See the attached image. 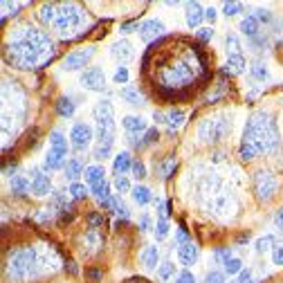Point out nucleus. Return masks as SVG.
<instances>
[{"label": "nucleus", "instance_id": "nucleus-1", "mask_svg": "<svg viewBox=\"0 0 283 283\" xmlns=\"http://www.w3.org/2000/svg\"><path fill=\"white\" fill-rule=\"evenodd\" d=\"M279 142V130L274 126V119L265 115H254L245 126V135L240 142V160H252L258 151H267L277 146Z\"/></svg>", "mask_w": 283, "mask_h": 283}, {"label": "nucleus", "instance_id": "nucleus-2", "mask_svg": "<svg viewBox=\"0 0 283 283\" xmlns=\"http://www.w3.org/2000/svg\"><path fill=\"white\" fill-rule=\"evenodd\" d=\"M95 119H97L95 157L97 160H108L112 155V144H115V110H112V103L108 99L97 102Z\"/></svg>", "mask_w": 283, "mask_h": 283}, {"label": "nucleus", "instance_id": "nucleus-3", "mask_svg": "<svg viewBox=\"0 0 283 283\" xmlns=\"http://www.w3.org/2000/svg\"><path fill=\"white\" fill-rule=\"evenodd\" d=\"M95 56V48L92 45H88V48H81V50H75V52H70L68 56L63 59V65L61 68L65 70V72H75V70H83L90 68V59Z\"/></svg>", "mask_w": 283, "mask_h": 283}, {"label": "nucleus", "instance_id": "nucleus-4", "mask_svg": "<svg viewBox=\"0 0 283 283\" xmlns=\"http://www.w3.org/2000/svg\"><path fill=\"white\" fill-rule=\"evenodd\" d=\"M254 189H257L258 200L267 203V200L274 196V191H277V178H274V173L257 171V176H254Z\"/></svg>", "mask_w": 283, "mask_h": 283}, {"label": "nucleus", "instance_id": "nucleus-5", "mask_svg": "<svg viewBox=\"0 0 283 283\" xmlns=\"http://www.w3.org/2000/svg\"><path fill=\"white\" fill-rule=\"evenodd\" d=\"M81 86L92 92L106 90V72L99 65H90V68H86L81 72Z\"/></svg>", "mask_w": 283, "mask_h": 283}, {"label": "nucleus", "instance_id": "nucleus-6", "mask_svg": "<svg viewBox=\"0 0 283 283\" xmlns=\"http://www.w3.org/2000/svg\"><path fill=\"white\" fill-rule=\"evenodd\" d=\"M92 142V129L88 126V124L79 122L72 126V130H70V144H72V149L75 151H86L88 146H90Z\"/></svg>", "mask_w": 283, "mask_h": 283}, {"label": "nucleus", "instance_id": "nucleus-7", "mask_svg": "<svg viewBox=\"0 0 283 283\" xmlns=\"http://www.w3.org/2000/svg\"><path fill=\"white\" fill-rule=\"evenodd\" d=\"M162 34H164V23H162L160 18H151V21L139 25V38L149 45L155 43L157 38H162Z\"/></svg>", "mask_w": 283, "mask_h": 283}, {"label": "nucleus", "instance_id": "nucleus-8", "mask_svg": "<svg viewBox=\"0 0 283 283\" xmlns=\"http://www.w3.org/2000/svg\"><path fill=\"white\" fill-rule=\"evenodd\" d=\"M32 193L36 198H45L52 193V180H50V176H45V173H41L38 169H32Z\"/></svg>", "mask_w": 283, "mask_h": 283}, {"label": "nucleus", "instance_id": "nucleus-9", "mask_svg": "<svg viewBox=\"0 0 283 283\" xmlns=\"http://www.w3.org/2000/svg\"><path fill=\"white\" fill-rule=\"evenodd\" d=\"M65 155H68V149H50L48 153H45V160H43L45 171H56V169H65V164H68Z\"/></svg>", "mask_w": 283, "mask_h": 283}, {"label": "nucleus", "instance_id": "nucleus-10", "mask_svg": "<svg viewBox=\"0 0 283 283\" xmlns=\"http://www.w3.org/2000/svg\"><path fill=\"white\" fill-rule=\"evenodd\" d=\"M139 263L146 267V270H155V267H160V250H157V245H144L142 247V252H139Z\"/></svg>", "mask_w": 283, "mask_h": 283}, {"label": "nucleus", "instance_id": "nucleus-11", "mask_svg": "<svg viewBox=\"0 0 283 283\" xmlns=\"http://www.w3.org/2000/svg\"><path fill=\"white\" fill-rule=\"evenodd\" d=\"M198 257H200V252H198V245H193V243H187V245L178 247V263H182L184 270H189L191 265H196Z\"/></svg>", "mask_w": 283, "mask_h": 283}, {"label": "nucleus", "instance_id": "nucleus-12", "mask_svg": "<svg viewBox=\"0 0 283 283\" xmlns=\"http://www.w3.org/2000/svg\"><path fill=\"white\" fill-rule=\"evenodd\" d=\"M133 157H130L129 151H122V153L115 155V160H112V173L115 176H124V173L133 171Z\"/></svg>", "mask_w": 283, "mask_h": 283}, {"label": "nucleus", "instance_id": "nucleus-13", "mask_svg": "<svg viewBox=\"0 0 283 283\" xmlns=\"http://www.w3.org/2000/svg\"><path fill=\"white\" fill-rule=\"evenodd\" d=\"M187 14H184V18H187V25L189 29H200V23H203L205 18V9L198 2H187Z\"/></svg>", "mask_w": 283, "mask_h": 283}, {"label": "nucleus", "instance_id": "nucleus-14", "mask_svg": "<svg viewBox=\"0 0 283 283\" xmlns=\"http://www.w3.org/2000/svg\"><path fill=\"white\" fill-rule=\"evenodd\" d=\"M110 56L117 61H130L133 59V45L124 38V41H117V43L110 45Z\"/></svg>", "mask_w": 283, "mask_h": 283}, {"label": "nucleus", "instance_id": "nucleus-15", "mask_svg": "<svg viewBox=\"0 0 283 283\" xmlns=\"http://www.w3.org/2000/svg\"><path fill=\"white\" fill-rule=\"evenodd\" d=\"M86 169L88 166H83V162H81L79 157H72V160H68L63 173H65V178H68L70 182H79L81 173H86Z\"/></svg>", "mask_w": 283, "mask_h": 283}, {"label": "nucleus", "instance_id": "nucleus-16", "mask_svg": "<svg viewBox=\"0 0 283 283\" xmlns=\"http://www.w3.org/2000/svg\"><path fill=\"white\" fill-rule=\"evenodd\" d=\"M122 126L126 129V133H142V130H149L146 129V119L139 117V115H126L122 119Z\"/></svg>", "mask_w": 283, "mask_h": 283}, {"label": "nucleus", "instance_id": "nucleus-17", "mask_svg": "<svg viewBox=\"0 0 283 283\" xmlns=\"http://www.w3.org/2000/svg\"><path fill=\"white\" fill-rule=\"evenodd\" d=\"M119 95H122V99H124L126 103H130V106L142 108V106L146 103L144 97H142V92H139V88H135V86H126L122 92H119Z\"/></svg>", "mask_w": 283, "mask_h": 283}, {"label": "nucleus", "instance_id": "nucleus-18", "mask_svg": "<svg viewBox=\"0 0 283 283\" xmlns=\"http://www.w3.org/2000/svg\"><path fill=\"white\" fill-rule=\"evenodd\" d=\"M27 191H32V182L27 180V176H14L11 178V193L16 198H25Z\"/></svg>", "mask_w": 283, "mask_h": 283}, {"label": "nucleus", "instance_id": "nucleus-19", "mask_svg": "<svg viewBox=\"0 0 283 283\" xmlns=\"http://www.w3.org/2000/svg\"><path fill=\"white\" fill-rule=\"evenodd\" d=\"M245 68H247V61H245V56L243 54H238V56H230L227 59V65H225L220 72H232V75H243L245 72Z\"/></svg>", "mask_w": 283, "mask_h": 283}, {"label": "nucleus", "instance_id": "nucleus-20", "mask_svg": "<svg viewBox=\"0 0 283 283\" xmlns=\"http://www.w3.org/2000/svg\"><path fill=\"white\" fill-rule=\"evenodd\" d=\"M90 193L97 198V200H99V203H102V207H106L108 200H110V198L115 196V193L110 191V184H108V182H99V184L90 187Z\"/></svg>", "mask_w": 283, "mask_h": 283}, {"label": "nucleus", "instance_id": "nucleus-21", "mask_svg": "<svg viewBox=\"0 0 283 283\" xmlns=\"http://www.w3.org/2000/svg\"><path fill=\"white\" fill-rule=\"evenodd\" d=\"M83 176H86V182L90 184V187L99 184V182H106V171H103V166H99V164L88 166Z\"/></svg>", "mask_w": 283, "mask_h": 283}, {"label": "nucleus", "instance_id": "nucleus-22", "mask_svg": "<svg viewBox=\"0 0 283 283\" xmlns=\"http://www.w3.org/2000/svg\"><path fill=\"white\" fill-rule=\"evenodd\" d=\"M75 110H77V102H72L70 97H59V99H56V112H59L63 119L72 117Z\"/></svg>", "mask_w": 283, "mask_h": 283}, {"label": "nucleus", "instance_id": "nucleus-23", "mask_svg": "<svg viewBox=\"0 0 283 283\" xmlns=\"http://www.w3.org/2000/svg\"><path fill=\"white\" fill-rule=\"evenodd\" d=\"M240 32L245 34L247 38H254V36H258V32H261V23H258L254 16H247V18H243V21H240Z\"/></svg>", "mask_w": 283, "mask_h": 283}, {"label": "nucleus", "instance_id": "nucleus-24", "mask_svg": "<svg viewBox=\"0 0 283 283\" xmlns=\"http://www.w3.org/2000/svg\"><path fill=\"white\" fill-rule=\"evenodd\" d=\"M130 193H133V200L139 205V207H146V205L153 203V191H151V189H146V187H142V184H139V187H135Z\"/></svg>", "mask_w": 283, "mask_h": 283}, {"label": "nucleus", "instance_id": "nucleus-25", "mask_svg": "<svg viewBox=\"0 0 283 283\" xmlns=\"http://www.w3.org/2000/svg\"><path fill=\"white\" fill-rule=\"evenodd\" d=\"M182 124H184V112H182V110L173 108L171 112H166V129H169V133L178 130Z\"/></svg>", "mask_w": 283, "mask_h": 283}, {"label": "nucleus", "instance_id": "nucleus-26", "mask_svg": "<svg viewBox=\"0 0 283 283\" xmlns=\"http://www.w3.org/2000/svg\"><path fill=\"white\" fill-rule=\"evenodd\" d=\"M157 277H160V281H164V283H169L171 279H176L178 277L176 263L173 261H162L160 267H157Z\"/></svg>", "mask_w": 283, "mask_h": 283}, {"label": "nucleus", "instance_id": "nucleus-27", "mask_svg": "<svg viewBox=\"0 0 283 283\" xmlns=\"http://www.w3.org/2000/svg\"><path fill=\"white\" fill-rule=\"evenodd\" d=\"M106 207L110 209L112 214H119L122 218H129V216H130V214H129V207H126V205L122 203V198H119V193H117V196H112L110 200H108Z\"/></svg>", "mask_w": 283, "mask_h": 283}, {"label": "nucleus", "instance_id": "nucleus-28", "mask_svg": "<svg viewBox=\"0 0 283 283\" xmlns=\"http://www.w3.org/2000/svg\"><path fill=\"white\" fill-rule=\"evenodd\" d=\"M225 45H227V54H230V56L243 54L240 52V43H238V36H236V34H227V36H225Z\"/></svg>", "mask_w": 283, "mask_h": 283}, {"label": "nucleus", "instance_id": "nucleus-29", "mask_svg": "<svg viewBox=\"0 0 283 283\" xmlns=\"http://www.w3.org/2000/svg\"><path fill=\"white\" fill-rule=\"evenodd\" d=\"M112 187H115V191L122 196V193H129L133 191V187H130V180L126 176H115V180H112Z\"/></svg>", "mask_w": 283, "mask_h": 283}, {"label": "nucleus", "instance_id": "nucleus-30", "mask_svg": "<svg viewBox=\"0 0 283 283\" xmlns=\"http://www.w3.org/2000/svg\"><path fill=\"white\" fill-rule=\"evenodd\" d=\"M50 149H68V139L61 130H52L50 133Z\"/></svg>", "mask_w": 283, "mask_h": 283}, {"label": "nucleus", "instance_id": "nucleus-31", "mask_svg": "<svg viewBox=\"0 0 283 283\" xmlns=\"http://www.w3.org/2000/svg\"><path fill=\"white\" fill-rule=\"evenodd\" d=\"M272 243H274V236H270V234H267V236H263V238H258L257 240V245H254V252H257V254H261V257H263V254H265V252H270V250H272Z\"/></svg>", "mask_w": 283, "mask_h": 283}, {"label": "nucleus", "instance_id": "nucleus-32", "mask_svg": "<svg viewBox=\"0 0 283 283\" xmlns=\"http://www.w3.org/2000/svg\"><path fill=\"white\" fill-rule=\"evenodd\" d=\"M252 77L257 81H267L270 79V72H267V68L261 63V61H257V63L252 65Z\"/></svg>", "mask_w": 283, "mask_h": 283}, {"label": "nucleus", "instance_id": "nucleus-33", "mask_svg": "<svg viewBox=\"0 0 283 283\" xmlns=\"http://www.w3.org/2000/svg\"><path fill=\"white\" fill-rule=\"evenodd\" d=\"M70 196L75 198V200H83V198H88L86 184H81V182H72V184H70Z\"/></svg>", "mask_w": 283, "mask_h": 283}, {"label": "nucleus", "instance_id": "nucleus-34", "mask_svg": "<svg viewBox=\"0 0 283 283\" xmlns=\"http://www.w3.org/2000/svg\"><path fill=\"white\" fill-rule=\"evenodd\" d=\"M243 270H245V267H243V261L236 257L225 263V274H238V272H243Z\"/></svg>", "mask_w": 283, "mask_h": 283}, {"label": "nucleus", "instance_id": "nucleus-35", "mask_svg": "<svg viewBox=\"0 0 283 283\" xmlns=\"http://www.w3.org/2000/svg\"><path fill=\"white\" fill-rule=\"evenodd\" d=\"M214 258H216V263L225 265V263L230 261V258H234V257H232V250H230V247H216V250H214Z\"/></svg>", "mask_w": 283, "mask_h": 283}, {"label": "nucleus", "instance_id": "nucleus-36", "mask_svg": "<svg viewBox=\"0 0 283 283\" xmlns=\"http://www.w3.org/2000/svg\"><path fill=\"white\" fill-rule=\"evenodd\" d=\"M129 68H126V65H117V68H115V75H112V81H115V83H129Z\"/></svg>", "mask_w": 283, "mask_h": 283}, {"label": "nucleus", "instance_id": "nucleus-37", "mask_svg": "<svg viewBox=\"0 0 283 283\" xmlns=\"http://www.w3.org/2000/svg\"><path fill=\"white\" fill-rule=\"evenodd\" d=\"M166 234H169V220L166 218H160L157 225H155V238L157 240H164Z\"/></svg>", "mask_w": 283, "mask_h": 283}, {"label": "nucleus", "instance_id": "nucleus-38", "mask_svg": "<svg viewBox=\"0 0 283 283\" xmlns=\"http://www.w3.org/2000/svg\"><path fill=\"white\" fill-rule=\"evenodd\" d=\"M238 11H243L240 2H223V14L225 16H236Z\"/></svg>", "mask_w": 283, "mask_h": 283}, {"label": "nucleus", "instance_id": "nucleus-39", "mask_svg": "<svg viewBox=\"0 0 283 283\" xmlns=\"http://www.w3.org/2000/svg\"><path fill=\"white\" fill-rule=\"evenodd\" d=\"M133 176H135V180H144L149 173H146V166H144V162L142 160H135L133 162Z\"/></svg>", "mask_w": 283, "mask_h": 283}, {"label": "nucleus", "instance_id": "nucleus-40", "mask_svg": "<svg viewBox=\"0 0 283 283\" xmlns=\"http://www.w3.org/2000/svg\"><path fill=\"white\" fill-rule=\"evenodd\" d=\"M272 263L274 265H283V243H277L272 247Z\"/></svg>", "mask_w": 283, "mask_h": 283}, {"label": "nucleus", "instance_id": "nucleus-41", "mask_svg": "<svg viewBox=\"0 0 283 283\" xmlns=\"http://www.w3.org/2000/svg\"><path fill=\"white\" fill-rule=\"evenodd\" d=\"M196 36L200 38L203 43H209V41L214 38V29H211V27H200V29L196 32Z\"/></svg>", "mask_w": 283, "mask_h": 283}, {"label": "nucleus", "instance_id": "nucleus-42", "mask_svg": "<svg viewBox=\"0 0 283 283\" xmlns=\"http://www.w3.org/2000/svg\"><path fill=\"white\" fill-rule=\"evenodd\" d=\"M157 139H160V130H157V129H149V130L144 133V146L155 144Z\"/></svg>", "mask_w": 283, "mask_h": 283}, {"label": "nucleus", "instance_id": "nucleus-43", "mask_svg": "<svg viewBox=\"0 0 283 283\" xmlns=\"http://www.w3.org/2000/svg\"><path fill=\"white\" fill-rule=\"evenodd\" d=\"M205 283H225V274L218 272V270H211V272H207V277H205Z\"/></svg>", "mask_w": 283, "mask_h": 283}, {"label": "nucleus", "instance_id": "nucleus-44", "mask_svg": "<svg viewBox=\"0 0 283 283\" xmlns=\"http://www.w3.org/2000/svg\"><path fill=\"white\" fill-rule=\"evenodd\" d=\"M173 166H176V160H173V157H166V162L160 166V176L169 178V176H171V171H173Z\"/></svg>", "mask_w": 283, "mask_h": 283}, {"label": "nucleus", "instance_id": "nucleus-45", "mask_svg": "<svg viewBox=\"0 0 283 283\" xmlns=\"http://www.w3.org/2000/svg\"><path fill=\"white\" fill-rule=\"evenodd\" d=\"M173 283H196V277H193L189 270H182V272H178V277Z\"/></svg>", "mask_w": 283, "mask_h": 283}, {"label": "nucleus", "instance_id": "nucleus-46", "mask_svg": "<svg viewBox=\"0 0 283 283\" xmlns=\"http://www.w3.org/2000/svg\"><path fill=\"white\" fill-rule=\"evenodd\" d=\"M135 29L139 32V23L137 21H126V23H122V27H119V32L122 34H130V32H135Z\"/></svg>", "mask_w": 283, "mask_h": 283}, {"label": "nucleus", "instance_id": "nucleus-47", "mask_svg": "<svg viewBox=\"0 0 283 283\" xmlns=\"http://www.w3.org/2000/svg\"><path fill=\"white\" fill-rule=\"evenodd\" d=\"M126 139H129V144L135 146V149H142V146H144V139H139V133H126Z\"/></svg>", "mask_w": 283, "mask_h": 283}, {"label": "nucleus", "instance_id": "nucleus-48", "mask_svg": "<svg viewBox=\"0 0 283 283\" xmlns=\"http://www.w3.org/2000/svg\"><path fill=\"white\" fill-rule=\"evenodd\" d=\"M102 223H103V216L99 214V211H92V214L88 216V225H90V227H102Z\"/></svg>", "mask_w": 283, "mask_h": 283}, {"label": "nucleus", "instance_id": "nucleus-49", "mask_svg": "<svg viewBox=\"0 0 283 283\" xmlns=\"http://www.w3.org/2000/svg\"><path fill=\"white\" fill-rule=\"evenodd\" d=\"M254 18H257L258 23H270L272 21V14H270L267 9H257L254 11Z\"/></svg>", "mask_w": 283, "mask_h": 283}, {"label": "nucleus", "instance_id": "nucleus-50", "mask_svg": "<svg viewBox=\"0 0 283 283\" xmlns=\"http://www.w3.org/2000/svg\"><path fill=\"white\" fill-rule=\"evenodd\" d=\"M236 283H252V270H243V272L236 274Z\"/></svg>", "mask_w": 283, "mask_h": 283}, {"label": "nucleus", "instance_id": "nucleus-51", "mask_svg": "<svg viewBox=\"0 0 283 283\" xmlns=\"http://www.w3.org/2000/svg\"><path fill=\"white\" fill-rule=\"evenodd\" d=\"M176 243H180V245H187V243H191V238H189V234L184 230H178L176 234Z\"/></svg>", "mask_w": 283, "mask_h": 283}, {"label": "nucleus", "instance_id": "nucleus-52", "mask_svg": "<svg viewBox=\"0 0 283 283\" xmlns=\"http://www.w3.org/2000/svg\"><path fill=\"white\" fill-rule=\"evenodd\" d=\"M153 119H155V124H166V115L162 110H155L153 112Z\"/></svg>", "mask_w": 283, "mask_h": 283}, {"label": "nucleus", "instance_id": "nucleus-53", "mask_svg": "<svg viewBox=\"0 0 283 283\" xmlns=\"http://www.w3.org/2000/svg\"><path fill=\"white\" fill-rule=\"evenodd\" d=\"M149 227H151V218H149V216H142V218H139V230L146 232Z\"/></svg>", "mask_w": 283, "mask_h": 283}, {"label": "nucleus", "instance_id": "nucleus-54", "mask_svg": "<svg viewBox=\"0 0 283 283\" xmlns=\"http://www.w3.org/2000/svg\"><path fill=\"white\" fill-rule=\"evenodd\" d=\"M205 18H207V21H216V9L214 7H207V9H205Z\"/></svg>", "mask_w": 283, "mask_h": 283}, {"label": "nucleus", "instance_id": "nucleus-55", "mask_svg": "<svg viewBox=\"0 0 283 283\" xmlns=\"http://www.w3.org/2000/svg\"><path fill=\"white\" fill-rule=\"evenodd\" d=\"M88 279H90V281H97V279H102V270H88Z\"/></svg>", "mask_w": 283, "mask_h": 283}, {"label": "nucleus", "instance_id": "nucleus-56", "mask_svg": "<svg viewBox=\"0 0 283 283\" xmlns=\"http://www.w3.org/2000/svg\"><path fill=\"white\" fill-rule=\"evenodd\" d=\"M274 223H277V227H281L283 230V209H279L277 216H274Z\"/></svg>", "mask_w": 283, "mask_h": 283}, {"label": "nucleus", "instance_id": "nucleus-57", "mask_svg": "<svg viewBox=\"0 0 283 283\" xmlns=\"http://www.w3.org/2000/svg\"><path fill=\"white\" fill-rule=\"evenodd\" d=\"M232 283H236V281H232Z\"/></svg>", "mask_w": 283, "mask_h": 283}]
</instances>
